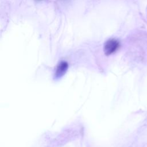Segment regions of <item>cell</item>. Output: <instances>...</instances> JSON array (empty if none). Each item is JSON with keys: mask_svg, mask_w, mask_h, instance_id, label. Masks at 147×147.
<instances>
[{"mask_svg": "<svg viewBox=\"0 0 147 147\" xmlns=\"http://www.w3.org/2000/svg\"><path fill=\"white\" fill-rule=\"evenodd\" d=\"M119 46L118 41L115 39H109L104 44L103 50L105 55H110L115 52Z\"/></svg>", "mask_w": 147, "mask_h": 147, "instance_id": "obj_1", "label": "cell"}, {"mask_svg": "<svg viewBox=\"0 0 147 147\" xmlns=\"http://www.w3.org/2000/svg\"><path fill=\"white\" fill-rule=\"evenodd\" d=\"M68 67V64L66 61L60 62L56 68V71L55 73V78H59L63 76L67 71Z\"/></svg>", "mask_w": 147, "mask_h": 147, "instance_id": "obj_2", "label": "cell"}]
</instances>
